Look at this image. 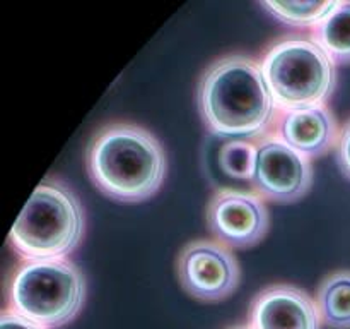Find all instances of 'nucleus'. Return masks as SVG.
I'll return each instance as SVG.
<instances>
[{"mask_svg": "<svg viewBox=\"0 0 350 329\" xmlns=\"http://www.w3.org/2000/svg\"><path fill=\"white\" fill-rule=\"evenodd\" d=\"M195 99L205 129L226 139H260L279 112L260 60L241 51L221 55L202 71Z\"/></svg>", "mask_w": 350, "mask_h": 329, "instance_id": "1", "label": "nucleus"}, {"mask_svg": "<svg viewBox=\"0 0 350 329\" xmlns=\"http://www.w3.org/2000/svg\"><path fill=\"white\" fill-rule=\"evenodd\" d=\"M85 171L106 197L142 202L154 197L164 184L167 154L149 129L126 120H113L89 139Z\"/></svg>", "mask_w": 350, "mask_h": 329, "instance_id": "2", "label": "nucleus"}, {"mask_svg": "<svg viewBox=\"0 0 350 329\" xmlns=\"http://www.w3.org/2000/svg\"><path fill=\"white\" fill-rule=\"evenodd\" d=\"M85 233V211L74 188L57 177L36 185L9 233V243L23 259H64Z\"/></svg>", "mask_w": 350, "mask_h": 329, "instance_id": "3", "label": "nucleus"}, {"mask_svg": "<svg viewBox=\"0 0 350 329\" xmlns=\"http://www.w3.org/2000/svg\"><path fill=\"white\" fill-rule=\"evenodd\" d=\"M85 291L84 273L68 257L23 259L9 278L5 307L55 329L77 317L84 307Z\"/></svg>", "mask_w": 350, "mask_h": 329, "instance_id": "4", "label": "nucleus"}, {"mask_svg": "<svg viewBox=\"0 0 350 329\" xmlns=\"http://www.w3.org/2000/svg\"><path fill=\"white\" fill-rule=\"evenodd\" d=\"M258 60L279 110L327 103L337 88V64L310 33L275 38Z\"/></svg>", "mask_w": 350, "mask_h": 329, "instance_id": "5", "label": "nucleus"}, {"mask_svg": "<svg viewBox=\"0 0 350 329\" xmlns=\"http://www.w3.org/2000/svg\"><path fill=\"white\" fill-rule=\"evenodd\" d=\"M176 276L181 288L200 302H221L236 291L241 278L238 257L215 239L185 243L176 257Z\"/></svg>", "mask_w": 350, "mask_h": 329, "instance_id": "6", "label": "nucleus"}, {"mask_svg": "<svg viewBox=\"0 0 350 329\" xmlns=\"http://www.w3.org/2000/svg\"><path fill=\"white\" fill-rule=\"evenodd\" d=\"M205 223L212 239L229 249H250L267 236L270 215L267 201L253 188L222 187L208 199Z\"/></svg>", "mask_w": 350, "mask_h": 329, "instance_id": "7", "label": "nucleus"}, {"mask_svg": "<svg viewBox=\"0 0 350 329\" xmlns=\"http://www.w3.org/2000/svg\"><path fill=\"white\" fill-rule=\"evenodd\" d=\"M256 143L252 188L265 201L296 202L310 192L314 178L313 160L280 139L273 130Z\"/></svg>", "mask_w": 350, "mask_h": 329, "instance_id": "8", "label": "nucleus"}, {"mask_svg": "<svg viewBox=\"0 0 350 329\" xmlns=\"http://www.w3.org/2000/svg\"><path fill=\"white\" fill-rule=\"evenodd\" d=\"M248 324L253 329H321L317 298L289 283L262 288L250 302Z\"/></svg>", "mask_w": 350, "mask_h": 329, "instance_id": "9", "label": "nucleus"}, {"mask_svg": "<svg viewBox=\"0 0 350 329\" xmlns=\"http://www.w3.org/2000/svg\"><path fill=\"white\" fill-rule=\"evenodd\" d=\"M272 130L289 146L313 160L335 149L340 127L328 103H314L279 110Z\"/></svg>", "mask_w": 350, "mask_h": 329, "instance_id": "10", "label": "nucleus"}, {"mask_svg": "<svg viewBox=\"0 0 350 329\" xmlns=\"http://www.w3.org/2000/svg\"><path fill=\"white\" fill-rule=\"evenodd\" d=\"M321 322L330 329H350V269L328 273L317 290Z\"/></svg>", "mask_w": 350, "mask_h": 329, "instance_id": "11", "label": "nucleus"}, {"mask_svg": "<svg viewBox=\"0 0 350 329\" xmlns=\"http://www.w3.org/2000/svg\"><path fill=\"white\" fill-rule=\"evenodd\" d=\"M310 34L335 64H350V0H337L335 9Z\"/></svg>", "mask_w": 350, "mask_h": 329, "instance_id": "12", "label": "nucleus"}, {"mask_svg": "<svg viewBox=\"0 0 350 329\" xmlns=\"http://www.w3.org/2000/svg\"><path fill=\"white\" fill-rule=\"evenodd\" d=\"M258 5L263 10H267V14H270L287 26L297 27V29H306L308 27L311 31L335 9L337 0H327V2H275V0H267V2H260Z\"/></svg>", "mask_w": 350, "mask_h": 329, "instance_id": "13", "label": "nucleus"}, {"mask_svg": "<svg viewBox=\"0 0 350 329\" xmlns=\"http://www.w3.org/2000/svg\"><path fill=\"white\" fill-rule=\"evenodd\" d=\"M256 163V143L252 139H228L219 149V167L234 180L252 184Z\"/></svg>", "mask_w": 350, "mask_h": 329, "instance_id": "14", "label": "nucleus"}, {"mask_svg": "<svg viewBox=\"0 0 350 329\" xmlns=\"http://www.w3.org/2000/svg\"><path fill=\"white\" fill-rule=\"evenodd\" d=\"M335 160L338 170L350 180V117L342 123L338 130L337 144H335Z\"/></svg>", "mask_w": 350, "mask_h": 329, "instance_id": "15", "label": "nucleus"}, {"mask_svg": "<svg viewBox=\"0 0 350 329\" xmlns=\"http://www.w3.org/2000/svg\"><path fill=\"white\" fill-rule=\"evenodd\" d=\"M0 329H48V328H44V326L41 324H36V322L29 321V319L23 317V315L16 314V312L3 307L2 312H0Z\"/></svg>", "mask_w": 350, "mask_h": 329, "instance_id": "16", "label": "nucleus"}, {"mask_svg": "<svg viewBox=\"0 0 350 329\" xmlns=\"http://www.w3.org/2000/svg\"><path fill=\"white\" fill-rule=\"evenodd\" d=\"M226 329H253L252 326L248 324V322H246V324H236V326H229V328H226Z\"/></svg>", "mask_w": 350, "mask_h": 329, "instance_id": "17", "label": "nucleus"}]
</instances>
